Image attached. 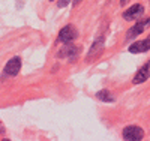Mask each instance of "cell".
<instances>
[{"label": "cell", "instance_id": "cell-1", "mask_svg": "<svg viewBox=\"0 0 150 141\" xmlns=\"http://www.w3.org/2000/svg\"><path fill=\"white\" fill-rule=\"evenodd\" d=\"M23 68V59L20 56H14L11 57L2 69V80H8V78H15L18 77V74L21 72Z\"/></svg>", "mask_w": 150, "mask_h": 141}, {"label": "cell", "instance_id": "cell-2", "mask_svg": "<svg viewBox=\"0 0 150 141\" xmlns=\"http://www.w3.org/2000/svg\"><path fill=\"white\" fill-rule=\"evenodd\" d=\"M150 26V17H146V18H140L138 21H137L132 27H129V30L126 32V35H125V41L129 42V41H134L135 38H138L141 33L146 32V29Z\"/></svg>", "mask_w": 150, "mask_h": 141}, {"label": "cell", "instance_id": "cell-3", "mask_svg": "<svg viewBox=\"0 0 150 141\" xmlns=\"http://www.w3.org/2000/svg\"><path fill=\"white\" fill-rule=\"evenodd\" d=\"M78 29L74 24H66L60 29L59 35H57V42L59 44H71L74 41H77L78 38Z\"/></svg>", "mask_w": 150, "mask_h": 141}, {"label": "cell", "instance_id": "cell-4", "mask_svg": "<svg viewBox=\"0 0 150 141\" xmlns=\"http://www.w3.org/2000/svg\"><path fill=\"white\" fill-rule=\"evenodd\" d=\"M80 51H81V48L77 47L74 42H71V44H63V47L59 50L57 57H59V59H68L69 63H75V62L78 60V57H80Z\"/></svg>", "mask_w": 150, "mask_h": 141}, {"label": "cell", "instance_id": "cell-5", "mask_svg": "<svg viewBox=\"0 0 150 141\" xmlns=\"http://www.w3.org/2000/svg\"><path fill=\"white\" fill-rule=\"evenodd\" d=\"M122 138L125 141H141L144 140V129L138 125H128L122 129Z\"/></svg>", "mask_w": 150, "mask_h": 141}, {"label": "cell", "instance_id": "cell-6", "mask_svg": "<svg viewBox=\"0 0 150 141\" xmlns=\"http://www.w3.org/2000/svg\"><path fill=\"white\" fill-rule=\"evenodd\" d=\"M104 50H105V36H98L96 39L93 41L92 47L89 48V51H87L86 62L90 63L92 60H96L99 56L104 53Z\"/></svg>", "mask_w": 150, "mask_h": 141}, {"label": "cell", "instance_id": "cell-7", "mask_svg": "<svg viewBox=\"0 0 150 141\" xmlns=\"http://www.w3.org/2000/svg\"><path fill=\"white\" fill-rule=\"evenodd\" d=\"M146 8L141 3H135L132 6H129V9H126L123 12V20L125 21H138L140 18H143Z\"/></svg>", "mask_w": 150, "mask_h": 141}, {"label": "cell", "instance_id": "cell-8", "mask_svg": "<svg viewBox=\"0 0 150 141\" xmlns=\"http://www.w3.org/2000/svg\"><path fill=\"white\" fill-rule=\"evenodd\" d=\"M147 51H150V35L146 39L135 41L128 47V53L131 54H143V53H147Z\"/></svg>", "mask_w": 150, "mask_h": 141}, {"label": "cell", "instance_id": "cell-9", "mask_svg": "<svg viewBox=\"0 0 150 141\" xmlns=\"http://www.w3.org/2000/svg\"><path fill=\"white\" fill-rule=\"evenodd\" d=\"M149 78H150V59L144 63L138 71H137V74L134 75V78H132V84L140 86V84L146 83Z\"/></svg>", "mask_w": 150, "mask_h": 141}, {"label": "cell", "instance_id": "cell-10", "mask_svg": "<svg viewBox=\"0 0 150 141\" xmlns=\"http://www.w3.org/2000/svg\"><path fill=\"white\" fill-rule=\"evenodd\" d=\"M96 99L101 101V102H107V104H112L116 101L114 95H112L108 89H102V90L96 92Z\"/></svg>", "mask_w": 150, "mask_h": 141}, {"label": "cell", "instance_id": "cell-11", "mask_svg": "<svg viewBox=\"0 0 150 141\" xmlns=\"http://www.w3.org/2000/svg\"><path fill=\"white\" fill-rule=\"evenodd\" d=\"M69 3H72V0H57V8L63 9V8L69 6Z\"/></svg>", "mask_w": 150, "mask_h": 141}, {"label": "cell", "instance_id": "cell-12", "mask_svg": "<svg viewBox=\"0 0 150 141\" xmlns=\"http://www.w3.org/2000/svg\"><path fill=\"white\" fill-rule=\"evenodd\" d=\"M24 3H26V0H17V9H23Z\"/></svg>", "mask_w": 150, "mask_h": 141}, {"label": "cell", "instance_id": "cell-13", "mask_svg": "<svg viewBox=\"0 0 150 141\" xmlns=\"http://www.w3.org/2000/svg\"><path fill=\"white\" fill-rule=\"evenodd\" d=\"M0 135H6V128L2 122H0Z\"/></svg>", "mask_w": 150, "mask_h": 141}, {"label": "cell", "instance_id": "cell-14", "mask_svg": "<svg viewBox=\"0 0 150 141\" xmlns=\"http://www.w3.org/2000/svg\"><path fill=\"white\" fill-rule=\"evenodd\" d=\"M81 2H83V0H72V3H71V5H72L74 8H77V6H78Z\"/></svg>", "mask_w": 150, "mask_h": 141}, {"label": "cell", "instance_id": "cell-15", "mask_svg": "<svg viewBox=\"0 0 150 141\" xmlns=\"http://www.w3.org/2000/svg\"><path fill=\"white\" fill-rule=\"evenodd\" d=\"M128 3H129V0H120V5H122V6L128 5Z\"/></svg>", "mask_w": 150, "mask_h": 141}, {"label": "cell", "instance_id": "cell-16", "mask_svg": "<svg viewBox=\"0 0 150 141\" xmlns=\"http://www.w3.org/2000/svg\"><path fill=\"white\" fill-rule=\"evenodd\" d=\"M50 2H56V0H50Z\"/></svg>", "mask_w": 150, "mask_h": 141}]
</instances>
